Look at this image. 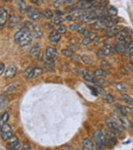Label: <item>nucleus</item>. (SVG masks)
Returning <instances> with one entry per match:
<instances>
[{
  "instance_id": "obj_1",
  "label": "nucleus",
  "mask_w": 133,
  "mask_h": 150,
  "mask_svg": "<svg viewBox=\"0 0 133 150\" xmlns=\"http://www.w3.org/2000/svg\"><path fill=\"white\" fill-rule=\"evenodd\" d=\"M14 42L20 46H27L32 42L33 36L31 30L27 27H24L21 30H19L18 32L14 34Z\"/></svg>"
},
{
  "instance_id": "obj_2",
  "label": "nucleus",
  "mask_w": 133,
  "mask_h": 150,
  "mask_svg": "<svg viewBox=\"0 0 133 150\" xmlns=\"http://www.w3.org/2000/svg\"><path fill=\"white\" fill-rule=\"evenodd\" d=\"M93 142L94 145H95V148H97L98 150L105 149V147L107 146V141H105V136L103 131H96L94 133Z\"/></svg>"
},
{
  "instance_id": "obj_3",
  "label": "nucleus",
  "mask_w": 133,
  "mask_h": 150,
  "mask_svg": "<svg viewBox=\"0 0 133 150\" xmlns=\"http://www.w3.org/2000/svg\"><path fill=\"white\" fill-rule=\"evenodd\" d=\"M25 14H26L27 18L29 20L33 22H37L40 21V20H42V14L39 12V10L36 8V7H32V6H29L26 7V10H25Z\"/></svg>"
},
{
  "instance_id": "obj_4",
  "label": "nucleus",
  "mask_w": 133,
  "mask_h": 150,
  "mask_svg": "<svg viewBox=\"0 0 133 150\" xmlns=\"http://www.w3.org/2000/svg\"><path fill=\"white\" fill-rule=\"evenodd\" d=\"M105 123H107L109 130H111L115 135H121L122 133H123L124 129L113 117L105 118Z\"/></svg>"
},
{
  "instance_id": "obj_5",
  "label": "nucleus",
  "mask_w": 133,
  "mask_h": 150,
  "mask_svg": "<svg viewBox=\"0 0 133 150\" xmlns=\"http://www.w3.org/2000/svg\"><path fill=\"white\" fill-rule=\"evenodd\" d=\"M42 69L41 68H37V67H29L26 71H25V75H26V78L28 80H31V79H34V78L38 77L39 75L42 74Z\"/></svg>"
},
{
  "instance_id": "obj_6",
  "label": "nucleus",
  "mask_w": 133,
  "mask_h": 150,
  "mask_svg": "<svg viewBox=\"0 0 133 150\" xmlns=\"http://www.w3.org/2000/svg\"><path fill=\"white\" fill-rule=\"evenodd\" d=\"M0 135H1V138H2L3 141H7L14 136V131H12L9 124L5 123L0 127Z\"/></svg>"
},
{
  "instance_id": "obj_7",
  "label": "nucleus",
  "mask_w": 133,
  "mask_h": 150,
  "mask_svg": "<svg viewBox=\"0 0 133 150\" xmlns=\"http://www.w3.org/2000/svg\"><path fill=\"white\" fill-rule=\"evenodd\" d=\"M103 134H105V141H107V147H113V146H115V144L117 143L116 135H115L111 130H105V131H103Z\"/></svg>"
},
{
  "instance_id": "obj_8",
  "label": "nucleus",
  "mask_w": 133,
  "mask_h": 150,
  "mask_svg": "<svg viewBox=\"0 0 133 150\" xmlns=\"http://www.w3.org/2000/svg\"><path fill=\"white\" fill-rule=\"evenodd\" d=\"M21 148L20 140L16 137L12 136L10 139H8L6 142V149L7 150H19Z\"/></svg>"
},
{
  "instance_id": "obj_9",
  "label": "nucleus",
  "mask_w": 133,
  "mask_h": 150,
  "mask_svg": "<svg viewBox=\"0 0 133 150\" xmlns=\"http://www.w3.org/2000/svg\"><path fill=\"white\" fill-rule=\"evenodd\" d=\"M116 121L118 122V123L121 125L123 129H127V127H129V120L127 119V116H125L124 114H122L121 112L120 113H117V114L115 115V118H114Z\"/></svg>"
},
{
  "instance_id": "obj_10",
  "label": "nucleus",
  "mask_w": 133,
  "mask_h": 150,
  "mask_svg": "<svg viewBox=\"0 0 133 150\" xmlns=\"http://www.w3.org/2000/svg\"><path fill=\"white\" fill-rule=\"evenodd\" d=\"M8 18H9V14H8L7 10L4 7H1L0 8V29L4 28V26L8 22Z\"/></svg>"
},
{
  "instance_id": "obj_11",
  "label": "nucleus",
  "mask_w": 133,
  "mask_h": 150,
  "mask_svg": "<svg viewBox=\"0 0 133 150\" xmlns=\"http://www.w3.org/2000/svg\"><path fill=\"white\" fill-rule=\"evenodd\" d=\"M31 29H32V31H31L32 36H34L35 38H41L42 37L43 32H42L41 27H40V25H38V24H36V23L31 24Z\"/></svg>"
},
{
  "instance_id": "obj_12",
  "label": "nucleus",
  "mask_w": 133,
  "mask_h": 150,
  "mask_svg": "<svg viewBox=\"0 0 133 150\" xmlns=\"http://www.w3.org/2000/svg\"><path fill=\"white\" fill-rule=\"evenodd\" d=\"M45 57L46 58H49V59H57L59 58V52L56 50L54 47H51V46H47L46 48H45Z\"/></svg>"
},
{
  "instance_id": "obj_13",
  "label": "nucleus",
  "mask_w": 133,
  "mask_h": 150,
  "mask_svg": "<svg viewBox=\"0 0 133 150\" xmlns=\"http://www.w3.org/2000/svg\"><path fill=\"white\" fill-rule=\"evenodd\" d=\"M83 23H90V22L94 21V20H97L96 19V16H95V12L92 10V12H86L83 16L80 18Z\"/></svg>"
},
{
  "instance_id": "obj_14",
  "label": "nucleus",
  "mask_w": 133,
  "mask_h": 150,
  "mask_svg": "<svg viewBox=\"0 0 133 150\" xmlns=\"http://www.w3.org/2000/svg\"><path fill=\"white\" fill-rule=\"evenodd\" d=\"M117 37L118 42H121V43H125V42H131V35L129 33H125V32H119L116 35Z\"/></svg>"
},
{
  "instance_id": "obj_15",
  "label": "nucleus",
  "mask_w": 133,
  "mask_h": 150,
  "mask_svg": "<svg viewBox=\"0 0 133 150\" xmlns=\"http://www.w3.org/2000/svg\"><path fill=\"white\" fill-rule=\"evenodd\" d=\"M120 30H121L120 27L114 25V26L107 27L105 29H103V33H105V35L107 36H116L118 33L120 32Z\"/></svg>"
},
{
  "instance_id": "obj_16",
  "label": "nucleus",
  "mask_w": 133,
  "mask_h": 150,
  "mask_svg": "<svg viewBox=\"0 0 133 150\" xmlns=\"http://www.w3.org/2000/svg\"><path fill=\"white\" fill-rule=\"evenodd\" d=\"M82 148L83 150H95V145L92 139L90 138H85L82 142Z\"/></svg>"
},
{
  "instance_id": "obj_17",
  "label": "nucleus",
  "mask_w": 133,
  "mask_h": 150,
  "mask_svg": "<svg viewBox=\"0 0 133 150\" xmlns=\"http://www.w3.org/2000/svg\"><path fill=\"white\" fill-rule=\"evenodd\" d=\"M61 39V35L57 32V31L52 30L51 32H50V34H49V41H50L52 44L59 43Z\"/></svg>"
},
{
  "instance_id": "obj_18",
  "label": "nucleus",
  "mask_w": 133,
  "mask_h": 150,
  "mask_svg": "<svg viewBox=\"0 0 133 150\" xmlns=\"http://www.w3.org/2000/svg\"><path fill=\"white\" fill-rule=\"evenodd\" d=\"M4 75H5V77L6 78H12L16 76V67L14 65H10L8 66L6 69H4Z\"/></svg>"
},
{
  "instance_id": "obj_19",
  "label": "nucleus",
  "mask_w": 133,
  "mask_h": 150,
  "mask_svg": "<svg viewBox=\"0 0 133 150\" xmlns=\"http://www.w3.org/2000/svg\"><path fill=\"white\" fill-rule=\"evenodd\" d=\"M91 29H93V30H103V29L105 28V22H103V20H96L95 22H93V23L90 25Z\"/></svg>"
},
{
  "instance_id": "obj_20",
  "label": "nucleus",
  "mask_w": 133,
  "mask_h": 150,
  "mask_svg": "<svg viewBox=\"0 0 133 150\" xmlns=\"http://www.w3.org/2000/svg\"><path fill=\"white\" fill-rule=\"evenodd\" d=\"M20 21H21V19H20L19 16L12 14V16H10L9 18H8V25H9L10 28H14V27H16L19 25Z\"/></svg>"
},
{
  "instance_id": "obj_21",
  "label": "nucleus",
  "mask_w": 133,
  "mask_h": 150,
  "mask_svg": "<svg viewBox=\"0 0 133 150\" xmlns=\"http://www.w3.org/2000/svg\"><path fill=\"white\" fill-rule=\"evenodd\" d=\"M40 52H40V46L38 44H35L30 50L31 58H33V59H37L38 57L40 56Z\"/></svg>"
},
{
  "instance_id": "obj_22",
  "label": "nucleus",
  "mask_w": 133,
  "mask_h": 150,
  "mask_svg": "<svg viewBox=\"0 0 133 150\" xmlns=\"http://www.w3.org/2000/svg\"><path fill=\"white\" fill-rule=\"evenodd\" d=\"M14 4H16V8L19 10L20 12H25V10H26L25 0H14Z\"/></svg>"
},
{
  "instance_id": "obj_23",
  "label": "nucleus",
  "mask_w": 133,
  "mask_h": 150,
  "mask_svg": "<svg viewBox=\"0 0 133 150\" xmlns=\"http://www.w3.org/2000/svg\"><path fill=\"white\" fill-rule=\"evenodd\" d=\"M21 87L20 82H12L11 85L8 87V89H6V94H10V93H14V91H18L19 89Z\"/></svg>"
},
{
  "instance_id": "obj_24",
  "label": "nucleus",
  "mask_w": 133,
  "mask_h": 150,
  "mask_svg": "<svg viewBox=\"0 0 133 150\" xmlns=\"http://www.w3.org/2000/svg\"><path fill=\"white\" fill-rule=\"evenodd\" d=\"M8 119H9V112L8 111H4L2 114L0 115V127H2L3 124L7 123Z\"/></svg>"
},
{
  "instance_id": "obj_25",
  "label": "nucleus",
  "mask_w": 133,
  "mask_h": 150,
  "mask_svg": "<svg viewBox=\"0 0 133 150\" xmlns=\"http://www.w3.org/2000/svg\"><path fill=\"white\" fill-rule=\"evenodd\" d=\"M8 102H9V100H8L7 95L5 94L1 95V96H0V109H4L7 104H8Z\"/></svg>"
},
{
  "instance_id": "obj_26",
  "label": "nucleus",
  "mask_w": 133,
  "mask_h": 150,
  "mask_svg": "<svg viewBox=\"0 0 133 150\" xmlns=\"http://www.w3.org/2000/svg\"><path fill=\"white\" fill-rule=\"evenodd\" d=\"M101 50H103V52L105 56H112V55L114 54V52H115L114 47H113L112 45H110V44H105Z\"/></svg>"
},
{
  "instance_id": "obj_27",
  "label": "nucleus",
  "mask_w": 133,
  "mask_h": 150,
  "mask_svg": "<svg viewBox=\"0 0 133 150\" xmlns=\"http://www.w3.org/2000/svg\"><path fill=\"white\" fill-rule=\"evenodd\" d=\"M51 23L53 24V25H61V24L63 23V21H65V19H63V16H57V14H55V16H54L53 14V16H52L51 19Z\"/></svg>"
},
{
  "instance_id": "obj_28",
  "label": "nucleus",
  "mask_w": 133,
  "mask_h": 150,
  "mask_svg": "<svg viewBox=\"0 0 133 150\" xmlns=\"http://www.w3.org/2000/svg\"><path fill=\"white\" fill-rule=\"evenodd\" d=\"M85 10H82V8H78V10H75L74 12H72V14H71V16H72L73 19H80L83 14H85Z\"/></svg>"
},
{
  "instance_id": "obj_29",
  "label": "nucleus",
  "mask_w": 133,
  "mask_h": 150,
  "mask_svg": "<svg viewBox=\"0 0 133 150\" xmlns=\"http://www.w3.org/2000/svg\"><path fill=\"white\" fill-rule=\"evenodd\" d=\"M114 50L120 52V54H123V52H125V50H126V46H125V44H124V43L117 42V43H115Z\"/></svg>"
},
{
  "instance_id": "obj_30",
  "label": "nucleus",
  "mask_w": 133,
  "mask_h": 150,
  "mask_svg": "<svg viewBox=\"0 0 133 150\" xmlns=\"http://www.w3.org/2000/svg\"><path fill=\"white\" fill-rule=\"evenodd\" d=\"M109 75V72L105 69H97V70L94 71V75L95 77H107Z\"/></svg>"
},
{
  "instance_id": "obj_31",
  "label": "nucleus",
  "mask_w": 133,
  "mask_h": 150,
  "mask_svg": "<svg viewBox=\"0 0 133 150\" xmlns=\"http://www.w3.org/2000/svg\"><path fill=\"white\" fill-rule=\"evenodd\" d=\"M83 77L88 82H95V79H96L93 75H91V73L89 72V71H83Z\"/></svg>"
},
{
  "instance_id": "obj_32",
  "label": "nucleus",
  "mask_w": 133,
  "mask_h": 150,
  "mask_svg": "<svg viewBox=\"0 0 133 150\" xmlns=\"http://www.w3.org/2000/svg\"><path fill=\"white\" fill-rule=\"evenodd\" d=\"M101 97H103V100L105 103H113V102L115 101L114 96H112L111 94H107V93H105V94L103 95Z\"/></svg>"
},
{
  "instance_id": "obj_33",
  "label": "nucleus",
  "mask_w": 133,
  "mask_h": 150,
  "mask_svg": "<svg viewBox=\"0 0 133 150\" xmlns=\"http://www.w3.org/2000/svg\"><path fill=\"white\" fill-rule=\"evenodd\" d=\"M121 99H122V100H123V101L125 102L126 104H128V105H132V103H133L132 97L129 96V95H125V94L121 95Z\"/></svg>"
},
{
  "instance_id": "obj_34",
  "label": "nucleus",
  "mask_w": 133,
  "mask_h": 150,
  "mask_svg": "<svg viewBox=\"0 0 133 150\" xmlns=\"http://www.w3.org/2000/svg\"><path fill=\"white\" fill-rule=\"evenodd\" d=\"M107 16H117L118 14V10L115 6H110L107 10Z\"/></svg>"
},
{
  "instance_id": "obj_35",
  "label": "nucleus",
  "mask_w": 133,
  "mask_h": 150,
  "mask_svg": "<svg viewBox=\"0 0 133 150\" xmlns=\"http://www.w3.org/2000/svg\"><path fill=\"white\" fill-rule=\"evenodd\" d=\"M41 14H42L43 18H46V19H51L52 16H53V12H52V10H48V8L44 10H43V12H41Z\"/></svg>"
},
{
  "instance_id": "obj_36",
  "label": "nucleus",
  "mask_w": 133,
  "mask_h": 150,
  "mask_svg": "<svg viewBox=\"0 0 133 150\" xmlns=\"http://www.w3.org/2000/svg\"><path fill=\"white\" fill-rule=\"evenodd\" d=\"M115 87H116V89L119 91H126L127 89H128V87L124 85L123 82H117V83L115 85Z\"/></svg>"
},
{
  "instance_id": "obj_37",
  "label": "nucleus",
  "mask_w": 133,
  "mask_h": 150,
  "mask_svg": "<svg viewBox=\"0 0 133 150\" xmlns=\"http://www.w3.org/2000/svg\"><path fill=\"white\" fill-rule=\"evenodd\" d=\"M51 4L52 6L55 7V8H59V7L65 5V2H63V0H52Z\"/></svg>"
},
{
  "instance_id": "obj_38",
  "label": "nucleus",
  "mask_w": 133,
  "mask_h": 150,
  "mask_svg": "<svg viewBox=\"0 0 133 150\" xmlns=\"http://www.w3.org/2000/svg\"><path fill=\"white\" fill-rule=\"evenodd\" d=\"M81 61L84 64H86V65H91L92 64V59H91L90 57L86 56V55H83L81 57Z\"/></svg>"
},
{
  "instance_id": "obj_39",
  "label": "nucleus",
  "mask_w": 133,
  "mask_h": 150,
  "mask_svg": "<svg viewBox=\"0 0 133 150\" xmlns=\"http://www.w3.org/2000/svg\"><path fill=\"white\" fill-rule=\"evenodd\" d=\"M85 36H86V37H88L90 40H94V39H96V38H97V34H96V33L91 32V31H88V30H87Z\"/></svg>"
},
{
  "instance_id": "obj_40",
  "label": "nucleus",
  "mask_w": 133,
  "mask_h": 150,
  "mask_svg": "<svg viewBox=\"0 0 133 150\" xmlns=\"http://www.w3.org/2000/svg\"><path fill=\"white\" fill-rule=\"evenodd\" d=\"M61 54L63 55L65 57H73L74 56V52L70 48H65L61 50Z\"/></svg>"
},
{
  "instance_id": "obj_41",
  "label": "nucleus",
  "mask_w": 133,
  "mask_h": 150,
  "mask_svg": "<svg viewBox=\"0 0 133 150\" xmlns=\"http://www.w3.org/2000/svg\"><path fill=\"white\" fill-rule=\"evenodd\" d=\"M91 42H92V40H90L88 37H86V36L81 40V44L84 45V46H88V45H90Z\"/></svg>"
},
{
  "instance_id": "obj_42",
  "label": "nucleus",
  "mask_w": 133,
  "mask_h": 150,
  "mask_svg": "<svg viewBox=\"0 0 133 150\" xmlns=\"http://www.w3.org/2000/svg\"><path fill=\"white\" fill-rule=\"evenodd\" d=\"M67 30H68V29H67V26H65V25H63V24H61V25H59V29H57V32H59V34L61 35V34H65Z\"/></svg>"
},
{
  "instance_id": "obj_43",
  "label": "nucleus",
  "mask_w": 133,
  "mask_h": 150,
  "mask_svg": "<svg viewBox=\"0 0 133 150\" xmlns=\"http://www.w3.org/2000/svg\"><path fill=\"white\" fill-rule=\"evenodd\" d=\"M94 83L101 85H103V87H107V85H109V82H107V80H103V79H95V82H94Z\"/></svg>"
},
{
  "instance_id": "obj_44",
  "label": "nucleus",
  "mask_w": 133,
  "mask_h": 150,
  "mask_svg": "<svg viewBox=\"0 0 133 150\" xmlns=\"http://www.w3.org/2000/svg\"><path fill=\"white\" fill-rule=\"evenodd\" d=\"M79 27H80L79 24H77V23H73V24H71L70 26H69V29H70L71 31H77V29L79 28Z\"/></svg>"
},
{
  "instance_id": "obj_45",
  "label": "nucleus",
  "mask_w": 133,
  "mask_h": 150,
  "mask_svg": "<svg viewBox=\"0 0 133 150\" xmlns=\"http://www.w3.org/2000/svg\"><path fill=\"white\" fill-rule=\"evenodd\" d=\"M77 31H78V33H79V34L85 35V34H86V32H87V29L84 28V27H79V28L77 29Z\"/></svg>"
},
{
  "instance_id": "obj_46",
  "label": "nucleus",
  "mask_w": 133,
  "mask_h": 150,
  "mask_svg": "<svg viewBox=\"0 0 133 150\" xmlns=\"http://www.w3.org/2000/svg\"><path fill=\"white\" fill-rule=\"evenodd\" d=\"M30 1L33 3H35V4H37V5H42L43 3L45 2V0H30Z\"/></svg>"
},
{
  "instance_id": "obj_47",
  "label": "nucleus",
  "mask_w": 133,
  "mask_h": 150,
  "mask_svg": "<svg viewBox=\"0 0 133 150\" xmlns=\"http://www.w3.org/2000/svg\"><path fill=\"white\" fill-rule=\"evenodd\" d=\"M132 45H133L132 41H131V42H129L128 47H127V48H126V50H125V52H129V54H132Z\"/></svg>"
},
{
  "instance_id": "obj_48",
  "label": "nucleus",
  "mask_w": 133,
  "mask_h": 150,
  "mask_svg": "<svg viewBox=\"0 0 133 150\" xmlns=\"http://www.w3.org/2000/svg\"><path fill=\"white\" fill-rule=\"evenodd\" d=\"M4 69H5V65L3 63H1V62H0V76L3 74V72H4Z\"/></svg>"
},
{
  "instance_id": "obj_49",
  "label": "nucleus",
  "mask_w": 133,
  "mask_h": 150,
  "mask_svg": "<svg viewBox=\"0 0 133 150\" xmlns=\"http://www.w3.org/2000/svg\"><path fill=\"white\" fill-rule=\"evenodd\" d=\"M74 1L75 0H63V2H65V5H72L74 4Z\"/></svg>"
},
{
  "instance_id": "obj_50",
  "label": "nucleus",
  "mask_w": 133,
  "mask_h": 150,
  "mask_svg": "<svg viewBox=\"0 0 133 150\" xmlns=\"http://www.w3.org/2000/svg\"><path fill=\"white\" fill-rule=\"evenodd\" d=\"M22 150H31V146L29 145V144H24L23 145V148H22Z\"/></svg>"
},
{
  "instance_id": "obj_51",
  "label": "nucleus",
  "mask_w": 133,
  "mask_h": 150,
  "mask_svg": "<svg viewBox=\"0 0 133 150\" xmlns=\"http://www.w3.org/2000/svg\"><path fill=\"white\" fill-rule=\"evenodd\" d=\"M101 65V67H105V68H107V67H109V66H110V64L107 63V61H103V60Z\"/></svg>"
},
{
  "instance_id": "obj_52",
  "label": "nucleus",
  "mask_w": 133,
  "mask_h": 150,
  "mask_svg": "<svg viewBox=\"0 0 133 150\" xmlns=\"http://www.w3.org/2000/svg\"><path fill=\"white\" fill-rule=\"evenodd\" d=\"M98 57H99V58H101V59H103V58H105V55H103V50H99V52H98Z\"/></svg>"
},
{
  "instance_id": "obj_53",
  "label": "nucleus",
  "mask_w": 133,
  "mask_h": 150,
  "mask_svg": "<svg viewBox=\"0 0 133 150\" xmlns=\"http://www.w3.org/2000/svg\"><path fill=\"white\" fill-rule=\"evenodd\" d=\"M45 26H46V28H49V29H52L51 28V25H50V24H45Z\"/></svg>"
},
{
  "instance_id": "obj_54",
  "label": "nucleus",
  "mask_w": 133,
  "mask_h": 150,
  "mask_svg": "<svg viewBox=\"0 0 133 150\" xmlns=\"http://www.w3.org/2000/svg\"><path fill=\"white\" fill-rule=\"evenodd\" d=\"M3 1H4V2H7V1H9V0H3Z\"/></svg>"
}]
</instances>
